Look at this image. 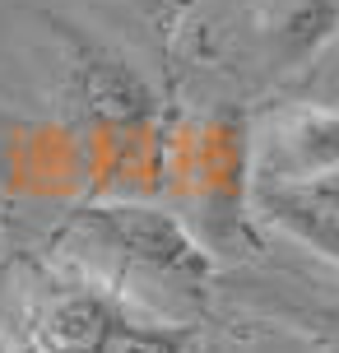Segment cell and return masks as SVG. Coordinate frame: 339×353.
Listing matches in <instances>:
<instances>
[{"mask_svg": "<svg viewBox=\"0 0 339 353\" xmlns=\"http://www.w3.org/2000/svg\"><path fill=\"white\" fill-rule=\"evenodd\" d=\"M163 316L196 321L214 256L177 214L140 200L79 205L52 232V256Z\"/></svg>", "mask_w": 339, "mask_h": 353, "instance_id": "1", "label": "cell"}, {"mask_svg": "<svg viewBox=\"0 0 339 353\" xmlns=\"http://www.w3.org/2000/svg\"><path fill=\"white\" fill-rule=\"evenodd\" d=\"M200 325L149 312L61 261L10 279L0 312L5 353H196Z\"/></svg>", "mask_w": 339, "mask_h": 353, "instance_id": "2", "label": "cell"}, {"mask_svg": "<svg viewBox=\"0 0 339 353\" xmlns=\"http://www.w3.org/2000/svg\"><path fill=\"white\" fill-rule=\"evenodd\" d=\"M61 42V70H65V103L84 121L103 130H144L158 117V93L112 42L89 33L74 19H47Z\"/></svg>", "mask_w": 339, "mask_h": 353, "instance_id": "3", "label": "cell"}, {"mask_svg": "<svg viewBox=\"0 0 339 353\" xmlns=\"http://www.w3.org/2000/svg\"><path fill=\"white\" fill-rule=\"evenodd\" d=\"M330 176H339V107H279L256 135L251 181H330Z\"/></svg>", "mask_w": 339, "mask_h": 353, "instance_id": "4", "label": "cell"}, {"mask_svg": "<svg viewBox=\"0 0 339 353\" xmlns=\"http://www.w3.org/2000/svg\"><path fill=\"white\" fill-rule=\"evenodd\" d=\"M251 205L274 232L339 265V181H251Z\"/></svg>", "mask_w": 339, "mask_h": 353, "instance_id": "5", "label": "cell"}, {"mask_svg": "<svg viewBox=\"0 0 339 353\" xmlns=\"http://www.w3.org/2000/svg\"><path fill=\"white\" fill-rule=\"evenodd\" d=\"M339 37V0H256V42L269 70H302Z\"/></svg>", "mask_w": 339, "mask_h": 353, "instance_id": "6", "label": "cell"}, {"mask_svg": "<svg viewBox=\"0 0 339 353\" xmlns=\"http://www.w3.org/2000/svg\"><path fill=\"white\" fill-rule=\"evenodd\" d=\"M260 312L284 330L307 339L316 353H339V298H307V293H269Z\"/></svg>", "mask_w": 339, "mask_h": 353, "instance_id": "7", "label": "cell"}, {"mask_svg": "<svg viewBox=\"0 0 339 353\" xmlns=\"http://www.w3.org/2000/svg\"><path fill=\"white\" fill-rule=\"evenodd\" d=\"M135 5H140L144 14H163V10H167V5H172V0H135Z\"/></svg>", "mask_w": 339, "mask_h": 353, "instance_id": "8", "label": "cell"}]
</instances>
